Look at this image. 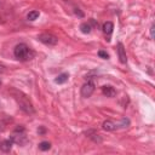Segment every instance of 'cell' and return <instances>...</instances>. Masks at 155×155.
I'll use <instances>...</instances> for the list:
<instances>
[{
	"label": "cell",
	"mask_w": 155,
	"mask_h": 155,
	"mask_svg": "<svg viewBox=\"0 0 155 155\" xmlns=\"http://www.w3.org/2000/svg\"><path fill=\"white\" fill-rule=\"evenodd\" d=\"M39 16H40V12H39V11H31V12H29V13H28L27 18H28L29 21H35Z\"/></svg>",
	"instance_id": "cell-14"
},
{
	"label": "cell",
	"mask_w": 155,
	"mask_h": 155,
	"mask_svg": "<svg viewBox=\"0 0 155 155\" xmlns=\"http://www.w3.org/2000/svg\"><path fill=\"white\" fill-rule=\"evenodd\" d=\"M150 35H151V38H154V24L150 27Z\"/></svg>",
	"instance_id": "cell-16"
},
{
	"label": "cell",
	"mask_w": 155,
	"mask_h": 155,
	"mask_svg": "<svg viewBox=\"0 0 155 155\" xmlns=\"http://www.w3.org/2000/svg\"><path fill=\"white\" fill-rule=\"evenodd\" d=\"M38 40H39L40 42L45 44V45H48V46H53V45H56L57 41H58V39H57L54 35L48 34V33L40 34V35L38 36Z\"/></svg>",
	"instance_id": "cell-3"
},
{
	"label": "cell",
	"mask_w": 155,
	"mask_h": 155,
	"mask_svg": "<svg viewBox=\"0 0 155 155\" xmlns=\"http://www.w3.org/2000/svg\"><path fill=\"white\" fill-rule=\"evenodd\" d=\"M12 140L11 139H5L2 142H0V150L4 151V153H8L12 148Z\"/></svg>",
	"instance_id": "cell-8"
},
{
	"label": "cell",
	"mask_w": 155,
	"mask_h": 155,
	"mask_svg": "<svg viewBox=\"0 0 155 155\" xmlns=\"http://www.w3.org/2000/svg\"><path fill=\"white\" fill-rule=\"evenodd\" d=\"M102 29H103V33L104 34H111L113 33V29H114V24L111 23V22H105L104 24H103V27H102Z\"/></svg>",
	"instance_id": "cell-11"
},
{
	"label": "cell",
	"mask_w": 155,
	"mask_h": 155,
	"mask_svg": "<svg viewBox=\"0 0 155 155\" xmlns=\"http://www.w3.org/2000/svg\"><path fill=\"white\" fill-rule=\"evenodd\" d=\"M68 78H69V74L68 73H62V74H59L56 79H54V82L56 84H64V82H67L68 81Z\"/></svg>",
	"instance_id": "cell-10"
},
{
	"label": "cell",
	"mask_w": 155,
	"mask_h": 155,
	"mask_svg": "<svg viewBox=\"0 0 155 155\" xmlns=\"http://www.w3.org/2000/svg\"><path fill=\"white\" fill-rule=\"evenodd\" d=\"M1 85H2V82H1V80H0V87H1Z\"/></svg>",
	"instance_id": "cell-18"
},
{
	"label": "cell",
	"mask_w": 155,
	"mask_h": 155,
	"mask_svg": "<svg viewBox=\"0 0 155 155\" xmlns=\"http://www.w3.org/2000/svg\"><path fill=\"white\" fill-rule=\"evenodd\" d=\"M91 25H90V23H82L81 25H80V30H81V33H84V34H88L90 31H91Z\"/></svg>",
	"instance_id": "cell-12"
},
{
	"label": "cell",
	"mask_w": 155,
	"mask_h": 155,
	"mask_svg": "<svg viewBox=\"0 0 155 155\" xmlns=\"http://www.w3.org/2000/svg\"><path fill=\"white\" fill-rule=\"evenodd\" d=\"M98 56H99L101 58H104V59H108V58H109V54H108L105 51H103V50H99V51H98Z\"/></svg>",
	"instance_id": "cell-15"
},
{
	"label": "cell",
	"mask_w": 155,
	"mask_h": 155,
	"mask_svg": "<svg viewBox=\"0 0 155 155\" xmlns=\"http://www.w3.org/2000/svg\"><path fill=\"white\" fill-rule=\"evenodd\" d=\"M117 54H119V59L122 64H126L127 62V58H126V52H125V48H124V45L121 42L117 44Z\"/></svg>",
	"instance_id": "cell-5"
},
{
	"label": "cell",
	"mask_w": 155,
	"mask_h": 155,
	"mask_svg": "<svg viewBox=\"0 0 155 155\" xmlns=\"http://www.w3.org/2000/svg\"><path fill=\"white\" fill-rule=\"evenodd\" d=\"M11 140H12L13 143L19 144V145H23V144H25V143H27V138H25V136H24L23 133H19V134L13 133V134H12V137H11Z\"/></svg>",
	"instance_id": "cell-7"
},
{
	"label": "cell",
	"mask_w": 155,
	"mask_h": 155,
	"mask_svg": "<svg viewBox=\"0 0 155 155\" xmlns=\"http://www.w3.org/2000/svg\"><path fill=\"white\" fill-rule=\"evenodd\" d=\"M13 54L19 61H28L34 57V52L25 45V44H18L16 45L13 50Z\"/></svg>",
	"instance_id": "cell-1"
},
{
	"label": "cell",
	"mask_w": 155,
	"mask_h": 155,
	"mask_svg": "<svg viewBox=\"0 0 155 155\" xmlns=\"http://www.w3.org/2000/svg\"><path fill=\"white\" fill-rule=\"evenodd\" d=\"M102 93H103L105 97L113 98V97L116 96V90H115L113 86H103V87H102Z\"/></svg>",
	"instance_id": "cell-6"
},
{
	"label": "cell",
	"mask_w": 155,
	"mask_h": 155,
	"mask_svg": "<svg viewBox=\"0 0 155 155\" xmlns=\"http://www.w3.org/2000/svg\"><path fill=\"white\" fill-rule=\"evenodd\" d=\"M50 148H51V143L47 142V140H44V142L39 143V149L42 150V151H46V150H48Z\"/></svg>",
	"instance_id": "cell-13"
},
{
	"label": "cell",
	"mask_w": 155,
	"mask_h": 155,
	"mask_svg": "<svg viewBox=\"0 0 155 155\" xmlns=\"http://www.w3.org/2000/svg\"><path fill=\"white\" fill-rule=\"evenodd\" d=\"M5 71V65L4 64H0V74Z\"/></svg>",
	"instance_id": "cell-17"
},
{
	"label": "cell",
	"mask_w": 155,
	"mask_h": 155,
	"mask_svg": "<svg viewBox=\"0 0 155 155\" xmlns=\"http://www.w3.org/2000/svg\"><path fill=\"white\" fill-rule=\"evenodd\" d=\"M102 127H103V130H105V131H114V130L117 127V125L114 124V122L110 121V120H107V121L103 122Z\"/></svg>",
	"instance_id": "cell-9"
},
{
	"label": "cell",
	"mask_w": 155,
	"mask_h": 155,
	"mask_svg": "<svg viewBox=\"0 0 155 155\" xmlns=\"http://www.w3.org/2000/svg\"><path fill=\"white\" fill-rule=\"evenodd\" d=\"M15 98H16V101L18 102L19 108H21L24 113H27V114H33V113H34L33 104L30 103V101L28 99V97H27L25 94H23V93L18 92V94H17V96H15Z\"/></svg>",
	"instance_id": "cell-2"
},
{
	"label": "cell",
	"mask_w": 155,
	"mask_h": 155,
	"mask_svg": "<svg viewBox=\"0 0 155 155\" xmlns=\"http://www.w3.org/2000/svg\"><path fill=\"white\" fill-rule=\"evenodd\" d=\"M93 91H94V84H93L92 81H87L86 84L82 85L80 92H81V96H82L84 98H88V97L92 96Z\"/></svg>",
	"instance_id": "cell-4"
}]
</instances>
